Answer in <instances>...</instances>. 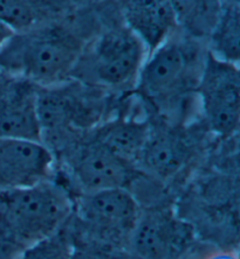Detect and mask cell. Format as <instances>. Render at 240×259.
Returning <instances> with one entry per match:
<instances>
[{
    "label": "cell",
    "mask_w": 240,
    "mask_h": 259,
    "mask_svg": "<svg viewBox=\"0 0 240 259\" xmlns=\"http://www.w3.org/2000/svg\"><path fill=\"white\" fill-rule=\"evenodd\" d=\"M73 204L67 188L51 180L0 190V259H17L59 232L73 215Z\"/></svg>",
    "instance_id": "cell-1"
},
{
    "label": "cell",
    "mask_w": 240,
    "mask_h": 259,
    "mask_svg": "<svg viewBox=\"0 0 240 259\" xmlns=\"http://www.w3.org/2000/svg\"><path fill=\"white\" fill-rule=\"evenodd\" d=\"M81 40L60 27H34L13 33L0 47V71L38 87L72 79L82 54Z\"/></svg>",
    "instance_id": "cell-2"
},
{
    "label": "cell",
    "mask_w": 240,
    "mask_h": 259,
    "mask_svg": "<svg viewBox=\"0 0 240 259\" xmlns=\"http://www.w3.org/2000/svg\"><path fill=\"white\" fill-rule=\"evenodd\" d=\"M148 49L128 27L102 33L89 51L83 48L72 79L102 90H121L136 85Z\"/></svg>",
    "instance_id": "cell-3"
},
{
    "label": "cell",
    "mask_w": 240,
    "mask_h": 259,
    "mask_svg": "<svg viewBox=\"0 0 240 259\" xmlns=\"http://www.w3.org/2000/svg\"><path fill=\"white\" fill-rule=\"evenodd\" d=\"M102 91L75 79L38 87L37 112L43 139L47 135L62 136L96 127L104 121L106 110Z\"/></svg>",
    "instance_id": "cell-4"
},
{
    "label": "cell",
    "mask_w": 240,
    "mask_h": 259,
    "mask_svg": "<svg viewBox=\"0 0 240 259\" xmlns=\"http://www.w3.org/2000/svg\"><path fill=\"white\" fill-rule=\"evenodd\" d=\"M73 214L79 235L115 249L128 246L141 214L136 197L128 188H113L73 196Z\"/></svg>",
    "instance_id": "cell-5"
},
{
    "label": "cell",
    "mask_w": 240,
    "mask_h": 259,
    "mask_svg": "<svg viewBox=\"0 0 240 259\" xmlns=\"http://www.w3.org/2000/svg\"><path fill=\"white\" fill-rule=\"evenodd\" d=\"M189 46L174 39L173 35L150 52L144 61L136 81V90L154 103L155 106L166 108L188 93L196 89L198 78H193L196 60Z\"/></svg>",
    "instance_id": "cell-6"
},
{
    "label": "cell",
    "mask_w": 240,
    "mask_h": 259,
    "mask_svg": "<svg viewBox=\"0 0 240 259\" xmlns=\"http://www.w3.org/2000/svg\"><path fill=\"white\" fill-rule=\"evenodd\" d=\"M201 112L217 136H233L240 119V75L238 63L217 58L209 52L196 85Z\"/></svg>",
    "instance_id": "cell-7"
},
{
    "label": "cell",
    "mask_w": 240,
    "mask_h": 259,
    "mask_svg": "<svg viewBox=\"0 0 240 259\" xmlns=\"http://www.w3.org/2000/svg\"><path fill=\"white\" fill-rule=\"evenodd\" d=\"M67 173L79 194L113 188H128L141 173L115 157L90 136L67 148Z\"/></svg>",
    "instance_id": "cell-8"
},
{
    "label": "cell",
    "mask_w": 240,
    "mask_h": 259,
    "mask_svg": "<svg viewBox=\"0 0 240 259\" xmlns=\"http://www.w3.org/2000/svg\"><path fill=\"white\" fill-rule=\"evenodd\" d=\"M192 232L166 208L142 211L131 232L128 247L139 259H171L185 249Z\"/></svg>",
    "instance_id": "cell-9"
},
{
    "label": "cell",
    "mask_w": 240,
    "mask_h": 259,
    "mask_svg": "<svg viewBox=\"0 0 240 259\" xmlns=\"http://www.w3.org/2000/svg\"><path fill=\"white\" fill-rule=\"evenodd\" d=\"M54 154L43 142L0 138V190L51 180Z\"/></svg>",
    "instance_id": "cell-10"
},
{
    "label": "cell",
    "mask_w": 240,
    "mask_h": 259,
    "mask_svg": "<svg viewBox=\"0 0 240 259\" xmlns=\"http://www.w3.org/2000/svg\"><path fill=\"white\" fill-rule=\"evenodd\" d=\"M37 91L38 85L27 79L6 74L0 78V138L43 142Z\"/></svg>",
    "instance_id": "cell-11"
},
{
    "label": "cell",
    "mask_w": 240,
    "mask_h": 259,
    "mask_svg": "<svg viewBox=\"0 0 240 259\" xmlns=\"http://www.w3.org/2000/svg\"><path fill=\"white\" fill-rule=\"evenodd\" d=\"M128 27L146 45L148 53L173 35L177 21L170 0H121Z\"/></svg>",
    "instance_id": "cell-12"
},
{
    "label": "cell",
    "mask_w": 240,
    "mask_h": 259,
    "mask_svg": "<svg viewBox=\"0 0 240 259\" xmlns=\"http://www.w3.org/2000/svg\"><path fill=\"white\" fill-rule=\"evenodd\" d=\"M189 159V145L175 130L156 128L150 125L149 136L136 168L141 173L164 181L180 172Z\"/></svg>",
    "instance_id": "cell-13"
},
{
    "label": "cell",
    "mask_w": 240,
    "mask_h": 259,
    "mask_svg": "<svg viewBox=\"0 0 240 259\" xmlns=\"http://www.w3.org/2000/svg\"><path fill=\"white\" fill-rule=\"evenodd\" d=\"M149 131V121L116 117L104 120L96 127L90 130V138L102 145L115 157L136 168Z\"/></svg>",
    "instance_id": "cell-14"
},
{
    "label": "cell",
    "mask_w": 240,
    "mask_h": 259,
    "mask_svg": "<svg viewBox=\"0 0 240 259\" xmlns=\"http://www.w3.org/2000/svg\"><path fill=\"white\" fill-rule=\"evenodd\" d=\"M177 26L193 37H209L223 12L225 0H170Z\"/></svg>",
    "instance_id": "cell-15"
},
{
    "label": "cell",
    "mask_w": 240,
    "mask_h": 259,
    "mask_svg": "<svg viewBox=\"0 0 240 259\" xmlns=\"http://www.w3.org/2000/svg\"><path fill=\"white\" fill-rule=\"evenodd\" d=\"M211 53L217 58L232 63L239 62L240 14L239 4L225 0L223 12L210 34Z\"/></svg>",
    "instance_id": "cell-16"
},
{
    "label": "cell",
    "mask_w": 240,
    "mask_h": 259,
    "mask_svg": "<svg viewBox=\"0 0 240 259\" xmlns=\"http://www.w3.org/2000/svg\"><path fill=\"white\" fill-rule=\"evenodd\" d=\"M46 13L44 0H0V21L14 33L37 27Z\"/></svg>",
    "instance_id": "cell-17"
},
{
    "label": "cell",
    "mask_w": 240,
    "mask_h": 259,
    "mask_svg": "<svg viewBox=\"0 0 240 259\" xmlns=\"http://www.w3.org/2000/svg\"><path fill=\"white\" fill-rule=\"evenodd\" d=\"M17 259H71V238L63 228L26 249Z\"/></svg>",
    "instance_id": "cell-18"
},
{
    "label": "cell",
    "mask_w": 240,
    "mask_h": 259,
    "mask_svg": "<svg viewBox=\"0 0 240 259\" xmlns=\"http://www.w3.org/2000/svg\"><path fill=\"white\" fill-rule=\"evenodd\" d=\"M71 238V259H119L115 247L94 241L82 235Z\"/></svg>",
    "instance_id": "cell-19"
},
{
    "label": "cell",
    "mask_w": 240,
    "mask_h": 259,
    "mask_svg": "<svg viewBox=\"0 0 240 259\" xmlns=\"http://www.w3.org/2000/svg\"><path fill=\"white\" fill-rule=\"evenodd\" d=\"M13 33L14 32L12 29L7 27L5 24H3V22L0 21V47H2V45L5 42V41L9 39Z\"/></svg>",
    "instance_id": "cell-20"
},
{
    "label": "cell",
    "mask_w": 240,
    "mask_h": 259,
    "mask_svg": "<svg viewBox=\"0 0 240 259\" xmlns=\"http://www.w3.org/2000/svg\"><path fill=\"white\" fill-rule=\"evenodd\" d=\"M208 259H238V257L234 256V254H232V253L223 252V253H216V254H213V256L209 257Z\"/></svg>",
    "instance_id": "cell-21"
}]
</instances>
